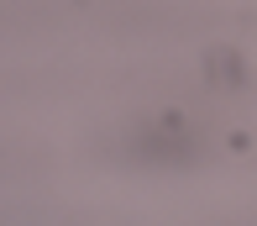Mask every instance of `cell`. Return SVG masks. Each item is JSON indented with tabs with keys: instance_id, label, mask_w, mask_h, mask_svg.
I'll return each instance as SVG.
<instances>
[]
</instances>
